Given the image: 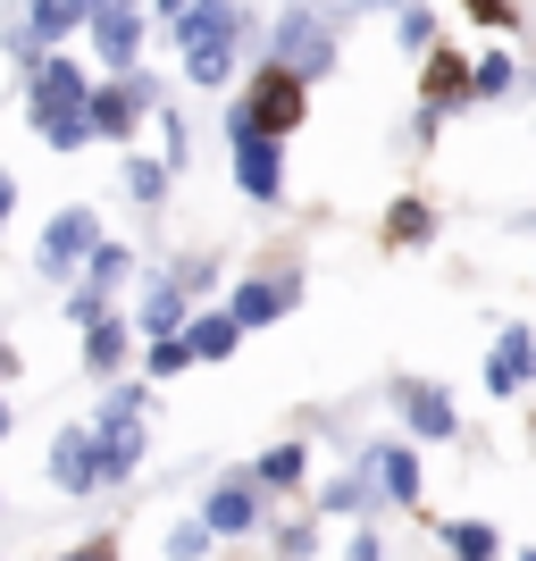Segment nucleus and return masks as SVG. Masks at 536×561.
I'll return each instance as SVG.
<instances>
[{
	"label": "nucleus",
	"instance_id": "4",
	"mask_svg": "<svg viewBox=\"0 0 536 561\" xmlns=\"http://www.w3.org/2000/svg\"><path fill=\"white\" fill-rule=\"evenodd\" d=\"M50 478L68 494H93L101 486V427H68V436L50 445Z\"/></svg>",
	"mask_w": 536,
	"mask_h": 561
},
{
	"label": "nucleus",
	"instance_id": "38",
	"mask_svg": "<svg viewBox=\"0 0 536 561\" xmlns=\"http://www.w3.org/2000/svg\"><path fill=\"white\" fill-rule=\"evenodd\" d=\"M0 377H9V344H0Z\"/></svg>",
	"mask_w": 536,
	"mask_h": 561
},
{
	"label": "nucleus",
	"instance_id": "6",
	"mask_svg": "<svg viewBox=\"0 0 536 561\" xmlns=\"http://www.w3.org/2000/svg\"><path fill=\"white\" fill-rule=\"evenodd\" d=\"M93 43L110 68H135V43H142V9L135 0H101L93 9Z\"/></svg>",
	"mask_w": 536,
	"mask_h": 561
},
{
	"label": "nucleus",
	"instance_id": "12",
	"mask_svg": "<svg viewBox=\"0 0 536 561\" xmlns=\"http://www.w3.org/2000/svg\"><path fill=\"white\" fill-rule=\"evenodd\" d=\"M202 519H210L218 537H243V528H260V494L235 478V486H218L210 503H202Z\"/></svg>",
	"mask_w": 536,
	"mask_h": 561
},
{
	"label": "nucleus",
	"instance_id": "13",
	"mask_svg": "<svg viewBox=\"0 0 536 561\" xmlns=\"http://www.w3.org/2000/svg\"><path fill=\"white\" fill-rule=\"evenodd\" d=\"M369 478L395 494V503H420V461H411V445H377L369 453Z\"/></svg>",
	"mask_w": 536,
	"mask_h": 561
},
{
	"label": "nucleus",
	"instance_id": "29",
	"mask_svg": "<svg viewBox=\"0 0 536 561\" xmlns=\"http://www.w3.org/2000/svg\"><path fill=\"white\" fill-rule=\"evenodd\" d=\"M117 277H126V252H117V243H101V252H93V285H117Z\"/></svg>",
	"mask_w": 536,
	"mask_h": 561
},
{
	"label": "nucleus",
	"instance_id": "5",
	"mask_svg": "<svg viewBox=\"0 0 536 561\" xmlns=\"http://www.w3.org/2000/svg\"><path fill=\"white\" fill-rule=\"evenodd\" d=\"M235 185L252 202H277L285 193V160H277V135H243L235 142Z\"/></svg>",
	"mask_w": 536,
	"mask_h": 561
},
{
	"label": "nucleus",
	"instance_id": "17",
	"mask_svg": "<svg viewBox=\"0 0 536 561\" xmlns=\"http://www.w3.org/2000/svg\"><path fill=\"white\" fill-rule=\"evenodd\" d=\"M126 335H135L126 319H101V328H84V369H101V377H110L117 360H126Z\"/></svg>",
	"mask_w": 536,
	"mask_h": 561
},
{
	"label": "nucleus",
	"instance_id": "25",
	"mask_svg": "<svg viewBox=\"0 0 536 561\" xmlns=\"http://www.w3.org/2000/svg\"><path fill=\"white\" fill-rule=\"evenodd\" d=\"M386 234H395V243H427V210H420V202H395Z\"/></svg>",
	"mask_w": 536,
	"mask_h": 561
},
{
	"label": "nucleus",
	"instance_id": "39",
	"mask_svg": "<svg viewBox=\"0 0 536 561\" xmlns=\"http://www.w3.org/2000/svg\"><path fill=\"white\" fill-rule=\"evenodd\" d=\"M520 561H536V545H528V553H520Z\"/></svg>",
	"mask_w": 536,
	"mask_h": 561
},
{
	"label": "nucleus",
	"instance_id": "21",
	"mask_svg": "<svg viewBox=\"0 0 536 561\" xmlns=\"http://www.w3.org/2000/svg\"><path fill=\"white\" fill-rule=\"evenodd\" d=\"M461 84H478L461 59H427V101H436V110H453V93H461Z\"/></svg>",
	"mask_w": 536,
	"mask_h": 561
},
{
	"label": "nucleus",
	"instance_id": "2",
	"mask_svg": "<svg viewBox=\"0 0 536 561\" xmlns=\"http://www.w3.org/2000/svg\"><path fill=\"white\" fill-rule=\"evenodd\" d=\"M269 59H277V68H294V76L310 84V76L335 68V25H327L319 9H294V18L269 34Z\"/></svg>",
	"mask_w": 536,
	"mask_h": 561
},
{
	"label": "nucleus",
	"instance_id": "22",
	"mask_svg": "<svg viewBox=\"0 0 536 561\" xmlns=\"http://www.w3.org/2000/svg\"><path fill=\"white\" fill-rule=\"evenodd\" d=\"M303 478V445H277V453H260V486H294Z\"/></svg>",
	"mask_w": 536,
	"mask_h": 561
},
{
	"label": "nucleus",
	"instance_id": "9",
	"mask_svg": "<svg viewBox=\"0 0 536 561\" xmlns=\"http://www.w3.org/2000/svg\"><path fill=\"white\" fill-rule=\"evenodd\" d=\"M93 210H59L50 218V234H43V268L59 277V268H76V260H93Z\"/></svg>",
	"mask_w": 536,
	"mask_h": 561
},
{
	"label": "nucleus",
	"instance_id": "33",
	"mask_svg": "<svg viewBox=\"0 0 536 561\" xmlns=\"http://www.w3.org/2000/svg\"><path fill=\"white\" fill-rule=\"evenodd\" d=\"M352 561H377V537H352Z\"/></svg>",
	"mask_w": 536,
	"mask_h": 561
},
{
	"label": "nucleus",
	"instance_id": "30",
	"mask_svg": "<svg viewBox=\"0 0 536 561\" xmlns=\"http://www.w3.org/2000/svg\"><path fill=\"white\" fill-rule=\"evenodd\" d=\"M478 93H512V59H478Z\"/></svg>",
	"mask_w": 536,
	"mask_h": 561
},
{
	"label": "nucleus",
	"instance_id": "16",
	"mask_svg": "<svg viewBox=\"0 0 536 561\" xmlns=\"http://www.w3.org/2000/svg\"><path fill=\"white\" fill-rule=\"evenodd\" d=\"M76 25H84V18H76L68 0H34V18H25V34H18V43H25V50H50V43H68Z\"/></svg>",
	"mask_w": 536,
	"mask_h": 561
},
{
	"label": "nucleus",
	"instance_id": "24",
	"mask_svg": "<svg viewBox=\"0 0 536 561\" xmlns=\"http://www.w3.org/2000/svg\"><path fill=\"white\" fill-rule=\"evenodd\" d=\"M126 193H135V202H160V193H168V168H151V160H126Z\"/></svg>",
	"mask_w": 536,
	"mask_h": 561
},
{
	"label": "nucleus",
	"instance_id": "18",
	"mask_svg": "<svg viewBox=\"0 0 536 561\" xmlns=\"http://www.w3.org/2000/svg\"><path fill=\"white\" fill-rule=\"evenodd\" d=\"M176 328H185V285H160V294L142 302V335L160 344V335H176Z\"/></svg>",
	"mask_w": 536,
	"mask_h": 561
},
{
	"label": "nucleus",
	"instance_id": "15",
	"mask_svg": "<svg viewBox=\"0 0 536 561\" xmlns=\"http://www.w3.org/2000/svg\"><path fill=\"white\" fill-rule=\"evenodd\" d=\"M285 302H294V285H269V277L235 285V319H243V328H269V319H285Z\"/></svg>",
	"mask_w": 536,
	"mask_h": 561
},
{
	"label": "nucleus",
	"instance_id": "26",
	"mask_svg": "<svg viewBox=\"0 0 536 561\" xmlns=\"http://www.w3.org/2000/svg\"><path fill=\"white\" fill-rule=\"evenodd\" d=\"M227 68H235V50H193V59H185L193 84H227Z\"/></svg>",
	"mask_w": 536,
	"mask_h": 561
},
{
	"label": "nucleus",
	"instance_id": "32",
	"mask_svg": "<svg viewBox=\"0 0 536 561\" xmlns=\"http://www.w3.org/2000/svg\"><path fill=\"white\" fill-rule=\"evenodd\" d=\"M478 18H494V25H512V9H503V0H478Z\"/></svg>",
	"mask_w": 536,
	"mask_h": 561
},
{
	"label": "nucleus",
	"instance_id": "7",
	"mask_svg": "<svg viewBox=\"0 0 536 561\" xmlns=\"http://www.w3.org/2000/svg\"><path fill=\"white\" fill-rule=\"evenodd\" d=\"M395 402H402V420H411V436H427V445H444V436H453V402H444V386H427V377H402Z\"/></svg>",
	"mask_w": 536,
	"mask_h": 561
},
{
	"label": "nucleus",
	"instance_id": "34",
	"mask_svg": "<svg viewBox=\"0 0 536 561\" xmlns=\"http://www.w3.org/2000/svg\"><path fill=\"white\" fill-rule=\"evenodd\" d=\"M9 202H18V185H9V176H0V218H9Z\"/></svg>",
	"mask_w": 536,
	"mask_h": 561
},
{
	"label": "nucleus",
	"instance_id": "10",
	"mask_svg": "<svg viewBox=\"0 0 536 561\" xmlns=\"http://www.w3.org/2000/svg\"><path fill=\"white\" fill-rule=\"evenodd\" d=\"M528 360H536V335L528 328H503L494 369H487V394H520V386H528Z\"/></svg>",
	"mask_w": 536,
	"mask_h": 561
},
{
	"label": "nucleus",
	"instance_id": "19",
	"mask_svg": "<svg viewBox=\"0 0 536 561\" xmlns=\"http://www.w3.org/2000/svg\"><path fill=\"white\" fill-rule=\"evenodd\" d=\"M142 461V436L135 427H101V478H126Z\"/></svg>",
	"mask_w": 536,
	"mask_h": 561
},
{
	"label": "nucleus",
	"instance_id": "35",
	"mask_svg": "<svg viewBox=\"0 0 536 561\" xmlns=\"http://www.w3.org/2000/svg\"><path fill=\"white\" fill-rule=\"evenodd\" d=\"M0 445H9V402H0Z\"/></svg>",
	"mask_w": 536,
	"mask_h": 561
},
{
	"label": "nucleus",
	"instance_id": "27",
	"mask_svg": "<svg viewBox=\"0 0 536 561\" xmlns=\"http://www.w3.org/2000/svg\"><path fill=\"white\" fill-rule=\"evenodd\" d=\"M185 360H193V344H185V335H160V344H151V377H176Z\"/></svg>",
	"mask_w": 536,
	"mask_h": 561
},
{
	"label": "nucleus",
	"instance_id": "14",
	"mask_svg": "<svg viewBox=\"0 0 536 561\" xmlns=\"http://www.w3.org/2000/svg\"><path fill=\"white\" fill-rule=\"evenodd\" d=\"M235 335H243V319H235V310H202V319L185 328V344H193V360H227Z\"/></svg>",
	"mask_w": 536,
	"mask_h": 561
},
{
	"label": "nucleus",
	"instance_id": "31",
	"mask_svg": "<svg viewBox=\"0 0 536 561\" xmlns=\"http://www.w3.org/2000/svg\"><path fill=\"white\" fill-rule=\"evenodd\" d=\"M68 561H117V545H110V537H93V545H76Z\"/></svg>",
	"mask_w": 536,
	"mask_h": 561
},
{
	"label": "nucleus",
	"instance_id": "20",
	"mask_svg": "<svg viewBox=\"0 0 536 561\" xmlns=\"http://www.w3.org/2000/svg\"><path fill=\"white\" fill-rule=\"evenodd\" d=\"M444 545H453L461 561H494V528H487V519H453V528H444Z\"/></svg>",
	"mask_w": 536,
	"mask_h": 561
},
{
	"label": "nucleus",
	"instance_id": "8",
	"mask_svg": "<svg viewBox=\"0 0 536 561\" xmlns=\"http://www.w3.org/2000/svg\"><path fill=\"white\" fill-rule=\"evenodd\" d=\"M176 43L193 50H235V0H193L185 18H176Z\"/></svg>",
	"mask_w": 536,
	"mask_h": 561
},
{
	"label": "nucleus",
	"instance_id": "23",
	"mask_svg": "<svg viewBox=\"0 0 536 561\" xmlns=\"http://www.w3.org/2000/svg\"><path fill=\"white\" fill-rule=\"evenodd\" d=\"M210 537H218L210 519H185V528L168 537V561H202V553H210Z\"/></svg>",
	"mask_w": 536,
	"mask_h": 561
},
{
	"label": "nucleus",
	"instance_id": "36",
	"mask_svg": "<svg viewBox=\"0 0 536 561\" xmlns=\"http://www.w3.org/2000/svg\"><path fill=\"white\" fill-rule=\"evenodd\" d=\"M168 9H176V18H185V9H193V0H168Z\"/></svg>",
	"mask_w": 536,
	"mask_h": 561
},
{
	"label": "nucleus",
	"instance_id": "11",
	"mask_svg": "<svg viewBox=\"0 0 536 561\" xmlns=\"http://www.w3.org/2000/svg\"><path fill=\"white\" fill-rule=\"evenodd\" d=\"M151 110V84H110V93H93V135H126V126H135V117Z\"/></svg>",
	"mask_w": 536,
	"mask_h": 561
},
{
	"label": "nucleus",
	"instance_id": "1",
	"mask_svg": "<svg viewBox=\"0 0 536 561\" xmlns=\"http://www.w3.org/2000/svg\"><path fill=\"white\" fill-rule=\"evenodd\" d=\"M34 126H43L59 151H76V142L93 135V93H84V68H76V59H43V68H34Z\"/></svg>",
	"mask_w": 536,
	"mask_h": 561
},
{
	"label": "nucleus",
	"instance_id": "37",
	"mask_svg": "<svg viewBox=\"0 0 536 561\" xmlns=\"http://www.w3.org/2000/svg\"><path fill=\"white\" fill-rule=\"evenodd\" d=\"M335 9H369V0H335Z\"/></svg>",
	"mask_w": 536,
	"mask_h": 561
},
{
	"label": "nucleus",
	"instance_id": "28",
	"mask_svg": "<svg viewBox=\"0 0 536 561\" xmlns=\"http://www.w3.org/2000/svg\"><path fill=\"white\" fill-rule=\"evenodd\" d=\"M361 503H369V486H361V478H335V486H327V512H361Z\"/></svg>",
	"mask_w": 536,
	"mask_h": 561
},
{
	"label": "nucleus",
	"instance_id": "3",
	"mask_svg": "<svg viewBox=\"0 0 536 561\" xmlns=\"http://www.w3.org/2000/svg\"><path fill=\"white\" fill-rule=\"evenodd\" d=\"M243 117H252L260 135H285V126L303 117V76L277 68V59H260L252 84H243Z\"/></svg>",
	"mask_w": 536,
	"mask_h": 561
}]
</instances>
